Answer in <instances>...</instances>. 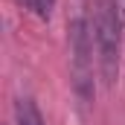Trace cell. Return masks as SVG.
I'll use <instances>...</instances> for the list:
<instances>
[{
	"label": "cell",
	"mask_w": 125,
	"mask_h": 125,
	"mask_svg": "<svg viewBox=\"0 0 125 125\" xmlns=\"http://www.w3.org/2000/svg\"><path fill=\"white\" fill-rule=\"evenodd\" d=\"M21 3L29 9L35 18H41V21H50V15L55 9V0H21Z\"/></svg>",
	"instance_id": "4"
},
{
	"label": "cell",
	"mask_w": 125,
	"mask_h": 125,
	"mask_svg": "<svg viewBox=\"0 0 125 125\" xmlns=\"http://www.w3.org/2000/svg\"><path fill=\"white\" fill-rule=\"evenodd\" d=\"M70 73H73V87L79 99L87 105L93 99V29L90 23L79 15L70 21Z\"/></svg>",
	"instance_id": "2"
},
{
	"label": "cell",
	"mask_w": 125,
	"mask_h": 125,
	"mask_svg": "<svg viewBox=\"0 0 125 125\" xmlns=\"http://www.w3.org/2000/svg\"><path fill=\"white\" fill-rule=\"evenodd\" d=\"M93 47H96V61L99 73L108 87L116 84L119 79V52H122V23L114 0H96L93 9Z\"/></svg>",
	"instance_id": "1"
},
{
	"label": "cell",
	"mask_w": 125,
	"mask_h": 125,
	"mask_svg": "<svg viewBox=\"0 0 125 125\" xmlns=\"http://www.w3.org/2000/svg\"><path fill=\"white\" fill-rule=\"evenodd\" d=\"M15 125H47L44 116H41V111H38V105L29 96L15 102Z\"/></svg>",
	"instance_id": "3"
}]
</instances>
